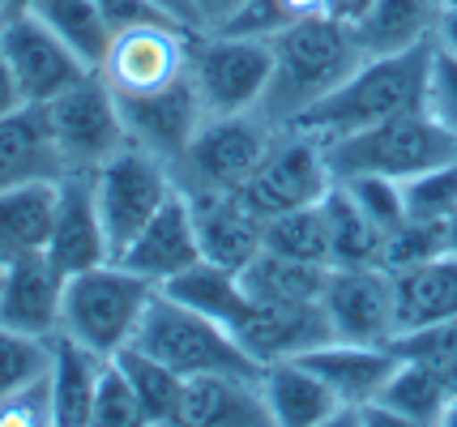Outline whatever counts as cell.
<instances>
[{
    "label": "cell",
    "mask_w": 457,
    "mask_h": 427,
    "mask_svg": "<svg viewBox=\"0 0 457 427\" xmlns=\"http://www.w3.org/2000/svg\"><path fill=\"white\" fill-rule=\"evenodd\" d=\"M159 286L141 278L120 261L81 269L73 278H64V300H60V329L64 338L95 350L103 359H112L116 350L133 342L145 308L154 300Z\"/></svg>",
    "instance_id": "3957f363"
},
{
    "label": "cell",
    "mask_w": 457,
    "mask_h": 427,
    "mask_svg": "<svg viewBox=\"0 0 457 427\" xmlns=\"http://www.w3.org/2000/svg\"><path fill=\"white\" fill-rule=\"evenodd\" d=\"M197 30L179 21H141L112 35V47L99 64V78L116 99H145L188 78Z\"/></svg>",
    "instance_id": "9c48e42d"
},
{
    "label": "cell",
    "mask_w": 457,
    "mask_h": 427,
    "mask_svg": "<svg viewBox=\"0 0 457 427\" xmlns=\"http://www.w3.org/2000/svg\"><path fill=\"white\" fill-rule=\"evenodd\" d=\"M261 393L274 415V427H329L338 398L303 359H278L261 367Z\"/></svg>",
    "instance_id": "d4e9b609"
},
{
    "label": "cell",
    "mask_w": 457,
    "mask_h": 427,
    "mask_svg": "<svg viewBox=\"0 0 457 427\" xmlns=\"http://www.w3.org/2000/svg\"><path fill=\"white\" fill-rule=\"evenodd\" d=\"M13 4H26V0H13Z\"/></svg>",
    "instance_id": "9f6ffc18"
},
{
    "label": "cell",
    "mask_w": 457,
    "mask_h": 427,
    "mask_svg": "<svg viewBox=\"0 0 457 427\" xmlns=\"http://www.w3.org/2000/svg\"><path fill=\"white\" fill-rule=\"evenodd\" d=\"M236 338L265 367L278 364V359H303L308 350L334 342V325H329L320 300H308V304H261Z\"/></svg>",
    "instance_id": "d6986e66"
},
{
    "label": "cell",
    "mask_w": 457,
    "mask_h": 427,
    "mask_svg": "<svg viewBox=\"0 0 457 427\" xmlns=\"http://www.w3.org/2000/svg\"><path fill=\"white\" fill-rule=\"evenodd\" d=\"M244 0H197V13H201V26L205 30H222L227 26V18L236 13Z\"/></svg>",
    "instance_id": "ee69618b"
},
{
    "label": "cell",
    "mask_w": 457,
    "mask_h": 427,
    "mask_svg": "<svg viewBox=\"0 0 457 427\" xmlns=\"http://www.w3.org/2000/svg\"><path fill=\"white\" fill-rule=\"evenodd\" d=\"M372 0H329V18H338V21H355L363 9H368Z\"/></svg>",
    "instance_id": "c3c4849f"
},
{
    "label": "cell",
    "mask_w": 457,
    "mask_h": 427,
    "mask_svg": "<svg viewBox=\"0 0 457 427\" xmlns=\"http://www.w3.org/2000/svg\"><path fill=\"white\" fill-rule=\"evenodd\" d=\"M445 4L440 0H372L355 21L359 47L363 56H398V52H415V47H428L436 43V26Z\"/></svg>",
    "instance_id": "603a6c76"
},
{
    "label": "cell",
    "mask_w": 457,
    "mask_h": 427,
    "mask_svg": "<svg viewBox=\"0 0 457 427\" xmlns=\"http://www.w3.org/2000/svg\"><path fill=\"white\" fill-rule=\"evenodd\" d=\"M120 367H124V376H129V385L137 393L141 402V423L145 427H167V423H179V415H184V381L188 376H179L176 367H167L162 359L154 355H145L141 346H124L112 355Z\"/></svg>",
    "instance_id": "4dcf8cb0"
},
{
    "label": "cell",
    "mask_w": 457,
    "mask_h": 427,
    "mask_svg": "<svg viewBox=\"0 0 457 427\" xmlns=\"http://www.w3.org/2000/svg\"><path fill=\"white\" fill-rule=\"evenodd\" d=\"M120 116H124V133L129 142L150 150L162 163H176L179 154L188 150V142L197 137L201 120H205V107H201L193 82L167 86L159 94H145V99H120Z\"/></svg>",
    "instance_id": "9a60e30c"
},
{
    "label": "cell",
    "mask_w": 457,
    "mask_h": 427,
    "mask_svg": "<svg viewBox=\"0 0 457 427\" xmlns=\"http://www.w3.org/2000/svg\"><path fill=\"white\" fill-rule=\"evenodd\" d=\"M26 9L56 35L69 43L90 69H99L107 47H112V26L103 18L99 0H26Z\"/></svg>",
    "instance_id": "d6a6232c"
},
{
    "label": "cell",
    "mask_w": 457,
    "mask_h": 427,
    "mask_svg": "<svg viewBox=\"0 0 457 427\" xmlns=\"http://www.w3.org/2000/svg\"><path fill=\"white\" fill-rule=\"evenodd\" d=\"M0 274H4V261H0Z\"/></svg>",
    "instance_id": "11a10c76"
},
{
    "label": "cell",
    "mask_w": 457,
    "mask_h": 427,
    "mask_svg": "<svg viewBox=\"0 0 457 427\" xmlns=\"http://www.w3.org/2000/svg\"><path fill=\"white\" fill-rule=\"evenodd\" d=\"M47 116V133L56 145L64 176L69 171H99L107 159H116L129 145L124 133V116H120V99L112 94V86L95 73H86L78 86H69L64 94L39 103Z\"/></svg>",
    "instance_id": "52a82bcc"
},
{
    "label": "cell",
    "mask_w": 457,
    "mask_h": 427,
    "mask_svg": "<svg viewBox=\"0 0 457 427\" xmlns=\"http://www.w3.org/2000/svg\"><path fill=\"white\" fill-rule=\"evenodd\" d=\"M440 427H457V393H449V402H445V415H440Z\"/></svg>",
    "instance_id": "681fc988"
},
{
    "label": "cell",
    "mask_w": 457,
    "mask_h": 427,
    "mask_svg": "<svg viewBox=\"0 0 457 427\" xmlns=\"http://www.w3.org/2000/svg\"><path fill=\"white\" fill-rule=\"evenodd\" d=\"M116 261L124 265V269L141 274V278H150L154 286H162L167 278H176L179 269H188L193 261H201L193 209H188V197H184L179 188L167 197V205H162L159 214L129 240V248L120 252Z\"/></svg>",
    "instance_id": "e0dca14e"
},
{
    "label": "cell",
    "mask_w": 457,
    "mask_h": 427,
    "mask_svg": "<svg viewBox=\"0 0 457 427\" xmlns=\"http://www.w3.org/2000/svg\"><path fill=\"white\" fill-rule=\"evenodd\" d=\"M176 171L171 163L154 159L141 145H124L116 159L95 171V201H99L103 226H107V244H112V261L129 248V240L141 226L159 214L167 197L176 193Z\"/></svg>",
    "instance_id": "30bf717a"
},
{
    "label": "cell",
    "mask_w": 457,
    "mask_h": 427,
    "mask_svg": "<svg viewBox=\"0 0 457 427\" xmlns=\"http://www.w3.org/2000/svg\"><path fill=\"white\" fill-rule=\"evenodd\" d=\"M320 308L334 325L338 342H368L385 346L398 333L394 316V278L385 265L363 269H329L320 286Z\"/></svg>",
    "instance_id": "4fadbf2b"
},
{
    "label": "cell",
    "mask_w": 457,
    "mask_h": 427,
    "mask_svg": "<svg viewBox=\"0 0 457 427\" xmlns=\"http://www.w3.org/2000/svg\"><path fill=\"white\" fill-rule=\"evenodd\" d=\"M159 291H167L171 300L188 304L193 312H201V316L227 325L231 333H239V329L248 325V316L257 312L253 295L239 283V269H227V265L205 261V257L193 261L188 269H179L176 278H167Z\"/></svg>",
    "instance_id": "484cf974"
},
{
    "label": "cell",
    "mask_w": 457,
    "mask_h": 427,
    "mask_svg": "<svg viewBox=\"0 0 457 427\" xmlns=\"http://www.w3.org/2000/svg\"><path fill=\"white\" fill-rule=\"evenodd\" d=\"M52 419V381L43 376L35 385L0 398V427H47Z\"/></svg>",
    "instance_id": "b9f144b4"
},
{
    "label": "cell",
    "mask_w": 457,
    "mask_h": 427,
    "mask_svg": "<svg viewBox=\"0 0 457 427\" xmlns=\"http://www.w3.org/2000/svg\"><path fill=\"white\" fill-rule=\"evenodd\" d=\"M449 248L457 252V209H453V218H449Z\"/></svg>",
    "instance_id": "816d5d0a"
},
{
    "label": "cell",
    "mask_w": 457,
    "mask_h": 427,
    "mask_svg": "<svg viewBox=\"0 0 457 427\" xmlns=\"http://www.w3.org/2000/svg\"><path fill=\"white\" fill-rule=\"evenodd\" d=\"M432 47L436 43L415 47V52H398V56H372V61H363L329 99H320L291 128L317 133L320 142H329V137H346V133L372 128L380 120L419 111L423 107V90H428Z\"/></svg>",
    "instance_id": "7a4b0ae2"
},
{
    "label": "cell",
    "mask_w": 457,
    "mask_h": 427,
    "mask_svg": "<svg viewBox=\"0 0 457 427\" xmlns=\"http://www.w3.org/2000/svg\"><path fill=\"white\" fill-rule=\"evenodd\" d=\"M270 69H274L270 39L205 30L193 39L188 82L197 90L205 116H236V111L261 107V94L270 86Z\"/></svg>",
    "instance_id": "ba28073f"
},
{
    "label": "cell",
    "mask_w": 457,
    "mask_h": 427,
    "mask_svg": "<svg viewBox=\"0 0 457 427\" xmlns=\"http://www.w3.org/2000/svg\"><path fill=\"white\" fill-rule=\"evenodd\" d=\"M406 223H449L457 209V159L398 180Z\"/></svg>",
    "instance_id": "e575fe53"
},
{
    "label": "cell",
    "mask_w": 457,
    "mask_h": 427,
    "mask_svg": "<svg viewBox=\"0 0 457 427\" xmlns=\"http://www.w3.org/2000/svg\"><path fill=\"white\" fill-rule=\"evenodd\" d=\"M103 355L78 346L64 333H52V419L56 427H90V406H95V385L103 372Z\"/></svg>",
    "instance_id": "83f0119b"
},
{
    "label": "cell",
    "mask_w": 457,
    "mask_h": 427,
    "mask_svg": "<svg viewBox=\"0 0 457 427\" xmlns=\"http://www.w3.org/2000/svg\"><path fill=\"white\" fill-rule=\"evenodd\" d=\"M398 359L402 355L389 342L368 346V342H338V338L303 355V364L312 367L320 381L329 385V393L338 398V410H355L377 402L380 389L389 385Z\"/></svg>",
    "instance_id": "ffe728a7"
},
{
    "label": "cell",
    "mask_w": 457,
    "mask_h": 427,
    "mask_svg": "<svg viewBox=\"0 0 457 427\" xmlns=\"http://www.w3.org/2000/svg\"><path fill=\"white\" fill-rule=\"evenodd\" d=\"M377 402L394 410L402 427H440V415L449 402V381L440 367L423 364V359H398Z\"/></svg>",
    "instance_id": "1f68e13d"
},
{
    "label": "cell",
    "mask_w": 457,
    "mask_h": 427,
    "mask_svg": "<svg viewBox=\"0 0 457 427\" xmlns=\"http://www.w3.org/2000/svg\"><path fill=\"white\" fill-rule=\"evenodd\" d=\"M197 226V244L205 261H219L227 269H244L261 252L265 223L236 193H184Z\"/></svg>",
    "instance_id": "44dd1931"
},
{
    "label": "cell",
    "mask_w": 457,
    "mask_h": 427,
    "mask_svg": "<svg viewBox=\"0 0 457 427\" xmlns=\"http://www.w3.org/2000/svg\"><path fill=\"white\" fill-rule=\"evenodd\" d=\"M56 188L60 180L0 188V261H13V257H26V252H47Z\"/></svg>",
    "instance_id": "f1b7e54d"
},
{
    "label": "cell",
    "mask_w": 457,
    "mask_h": 427,
    "mask_svg": "<svg viewBox=\"0 0 457 427\" xmlns=\"http://www.w3.org/2000/svg\"><path fill=\"white\" fill-rule=\"evenodd\" d=\"M394 278V316L398 333L423 325H440L457 316V252H440L406 269H389Z\"/></svg>",
    "instance_id": "7402d4cb"
},
{
    "label": "cell",
    "mask_w": 457,
    "mask_h": 427,
    "mask_svg": "<svg viewBox=\"0 0 457 427\" xmlns=\"http://www.w3.org/2000/svg\"><path fill=\"white\" fill-rule=\"evenodd\" d=\"M351 188V197H355L380 226H385V235L389 231H398L406 223V209H402V188L398 180H385V176H351V180H338Z\"/></svg>",
    "instance_id": "60d3db41"
},
{
    "label": "cell",
    "mask_w": 457,
    "mask_h": 427,
    "mask_svg": "<svg viewBox=\"0 0 457 427\" xmlns=\"http://www.w3.org/2000/svg\"><path fill=\"white\" fill-rule=\"evenodd\" d=\"M270 52H274V69H270V86L261 94L257 111L274 128L299 124L368 61L351 21H338L329 13L270 35Z\"/></svg>",
    "instance_id": "6da1fadb"
},
{
    "label": "cell",
    "mask_w": 457,
    "mask_h": 427,
    "mask_svg": "<svg viewBox=\"0 0 457 427\" xmlns=\"http://www.w3.org/2000/svg\"><path fill=\"white\" fill-rule=\"evenodd\" d=\"M445 381H449V393H457V359L445 367Z\"/></svg>",
    "instance_id": "f907efd6"
},
{
    "label": "cell",
    "mask_w": 457,
    "mask_h": 427,
    "mask_svg": "<svg viewBox=\"0 0 457 427\" xmlns=\"http://www.w3.org/2000/svg\"><path fill=\"white\" fill-rule=\"evenodd\" d=\"M329 265H312V261H295V257H282L274 248H261L253 261L239 269V283L253 295V304H308L320 300V286H325Z\"/></svg>",
    "instance_id": "f546056e"
},
{
    "label": "cell",
    "mask_w": 457,
    "mask_h": 427,
    "mask_svg": "<svg viewBox=\"0 0 457 427\" xmlns=\"http://www.w3.org/2000/svg\"><path fill=\"white\" fill-rule=\"evenodd\" d=\"M162 13L171 21H179V26H188V30H197V35H205V26H201V13H197V0H154Z\"/></svg>",
    "instance_id": "f6af8a7d"
},
{
    "label": "cell",
    "mask_w": 457,
    "mask_h": 427,
    "mask_svg": "<svg viewBox=\"0 0 457 427\" xmlns=\"http://www.w3.org/2000/svg\"><path fill=\"white\" fill-rule=\"evenodd\" d=\"M325 205V226H329V269H363V265H385V226L351 197L346 184H329L320 197Z\"/></svg>",
    "instance_id": "4316f807"
},
{
    "label": "cell",
    "mask_w": 457,
    "mask_h": 427,
    "mask_svg": "<svg viewBox=\"0 0 457 427\" xmlns=\"http://www.w3.org/2000/svg\"><path fill=\"white\" fill-rule=\"evenodd\" d=\"M47 257H52V265L64 278L112 261V244H107V226H103L99 201H95V176L90 171L60 176Z\"/></svg>",
    "instance_id": "5bb4252c"
},
{
    "label": "cell",
    "mask_w": 457,
    "mask_h": 427,
    "mask_svg": "<svg viewBox=\"0 0 457 427\" xmlns=\"http://www.w3.org/2000/svg\"><path fill=\"white\" fill-rule=\"evenodd\" d=\"M60 176H64V163L52 145L39 103H21L18 111L0 116V188L60 180Z\"/></svg>",
    "instance_id": "cb8c5ba5"
},
{
    "label": "cell",
    "mask_w": 457,
    "mask_h": 427,
    "mask_svg": "<svg viewBox=\"0 0 457 427\" xmlns=\"http://www.w3.org/2000/svg\"><path fill=\"white\" fill-rule=\"evenodd\" d=\"M47 367H52V338H35V333L0 325V398L43 381Z\"/></svg>",
    "instance_id": "8d00e7d4"
},
{
    "label": "cell",
    "mask_w": 457,
    "mask_h": 427,
    "mask_svg": "<svg viewBox=\"0 0 457 427\" xmlns=\"http://www.w3.org/2000/svg\"><path fill=\"white\" fill-rule=\"evenodd\" d=\"M436 43L445 47V52H453V56H457V9H445V13H440Z\"/></svg>",
    "instance_id": "7dc6e473"
},
{
    "label": "cell",
    "mask_w": 457,
    "mask_h": 427,
    "mask_svg": "<svg viewBox=\"0 0 457 427\" xmlns=\"http://www.w3.org/2000/svg\"><path fill=\"white\" fill-rule=\"evenodd\" d=\"M449 252V223H402L385 240V269H406Z\"/></svg>",
    "instance_id": "f35d334b"
},
{
    "label": "cell",
    "mask_w": 457,
    "mask_h": 427,
    "mask_svg": "<svg viewBox=\"0 0 457 427\" xmlns=\"http://www.w3.org/2000/svg\"><path fill=\"white\" fill-rule=\"evenodd\" d=\"M0 56L13 69L21 103H47L95 73L69 43H60L26 4H13L0 18Z\"/></svg>",
    "instance_id": "7c38bea8"
},
{
    "label": "cell",
    "mask_w": 457,
    "mask_h": 427,
    "mask_svg": "<svg viewBox=\"0 0 457 427\" xmlns=\"http://www.w3.org/2000/svg\"><path fill=\"white\" fill-rule=\"evenodd\" d=\"M133 346L145 355L176 367L179 376H201V372H261V364L244 350L236 333L210 316L193 312L188 304L171 300L167 291H154V300L141 316Z\"/></svg>",
    "instance_id": "5b68a950"
},
{
    "label": "cell",
    "mask_w": 457,
    "mask_h": 427,
    "mask_svg": "<svg viewBox=\"0 0 457 427\" xmlns=\"http://www.w3.org/2000/svg\"><path fill=\"white\" fill-rule=\"evenodd\" d=\"M423 111L457 137V56L445 47H432V69H428V90H423Z\"/></svg>",
    "instance_id": "ab89813d"
},
{
    "label": "cell",
    "mask_w": 457,
    "mask_h": 427,
    "mask_svg": "<svg viewBox=\"0 0 457 427\" xmlns=\"http://www.w3.org/2000/svg\"><path fill=\"white\" fill-rule=\"evenodd\" d=\"M99 9L107 26H112V35L124 30V26H141V21H171L154 0H99Z\"/></svg>",
    "instance_id": "7bdbcfd3"
},
{
    "label": "cell",
    "mask_w": 457,
    "mask_h": 427,
    "mask_svg": "<svg viewBox=\"0 0 457 427\" xmlns=\"http://www.w3.org/2000/svg\"><path fill=\"white\" fill-rule=\"evenodd\" d=\"M18 107H21V90H18V82H13L9 61L0 56V116H9V111H18Z\"/></svg>",
    "instance_id": "bcb514c9"
},
{
    "label": "cell",
    "mask_w": 457,
    "mask_h": 427,
    "mask_svg": "<svg viewBox=\"0 0 457 427\" xmlns=\"http://www.w3.org/2000/svg\"><path fill=\"white\" fill-rule=\"evenodd\" d=\"M440 4H445V9H457V0H440Z\"/></svg>",
    "instance_id": "db71d44e"
},
{
    "label": "cell",
    "mask_w": 457,
    "mask_h": 427,
    "mask_svg": "<svg viewBox=\"0 0 457 427\" xmlns=\"http://www.w3.org/2000/svg\"><path fill=\"white\" fill-rule=\"evenodd\" d=\"M188 427H274V415L261 393V372H201L184 381Z\"/></svg>",
    "instance_id": "ac0fdd59"
},
{
    "label": "cell",
    "mask_w": 457,
    "mask_h": 427,
    "mask_svg": "<svg viewBox=\"0 0 457 427\" xmlns=\"http://www.w3.org/2000/svg\"><path fill=\"white\" fill-rule=\"evenodd\" d=\"M274 137L278 128L261 111L205 116L188 150L171 163L179 193H239L265 163Z\"/></svg>",
    "instance_id": "8992f818"
},
{
    "label": "cell",
    "mask_w": 457,
    "mask_h": 427,
    "mask_svg": "<svg viewBox=\"0 0 457 427\" xmlns=\"http://www.w3.org/2000/svg\"><path fill=\"white\" fill-rule=\"evenodd\" d=\"M453 159H457V137L445 133L423 107L325 142V163H329L334 180H351V176L411 180L419 171L453 163Z\"/></svg>",
    "instance_id": "277c9868"
},
{
    "label": "cell",
    "mask_w": 457,
    "mask_h": 427,
    "mask_svg": "<svg viewBox=\"0 0 457 427\" xmlns=\"http://www.w3.org/2000/svg\"><path fill=\"white\" fill-rule=\"evenodd\" d=\"M329 13V0H244L236 13L227 18V35H257V39H270L295 21L308 18H325Z\"/></svg>",
    "instance_id": "d590c367"
},
{
    "label": "cell",
    "mask_w": 457,
    "mask_h": 427,
    "mask_svg": "<svg viewBox=\"0 0 457 427\" xmlns=\"http://www.w3.org/2000/svg\"><path fill=\"white\" fill-rule=\"evenodd\" d=\"M90 427H145L141 423V402L124 367L116 359H107L95 385V406H90Z\"/></svg>",
    "instance_id": "74e56055"
},
{
    "label": "cell",
    "mask_w": 457,
    "mask_h": 427,
    "mask_svg": "<svg viewBox=\"0 0 457 427\" xmlns=\"http://www.w3.org/2000/svg\"><path fill=\"white\" fill-rule=\"evenodd\" d=\"M60 300H64V274L47 252H26L4 261L0 274V325L52 338L60 329Z\"/></svg>",
    "instance_id": "2e32d148"
},
{
    "label": "cell",
    "mask_w": 457,
    "mask_h": 427,
    "mask_svg": "<svg viewBox=\"0 0 457 427\" xmlns=\"http://www.w3.org/2000/svg\"><path fill=\"white\" fill-rule=\"evenodd\" d=\"M329 184H334V176H329V163H325V142L317 133L278 128L265 163L253 171V180L244 184L236 197L257 214L261 223H270L274 214L320 201L329 193Z\"/></svg>",
    "instance_id": "8fae6325"
},
{
    "label": "cell",
    "mask_w": 457,
    "mask_h": 427,
    "mask_svg": "<svg viewBox=\"0 0 457 427\" xmlns=\"http://www.w3.org/2000/svg\"><path fill=\"white\" fill-rule=\"evenodd\" d=\"M9 9H13V0H0V18H4V13H9Z\"/></svg>",
    "instance_id": "f5cc1de1"
},
{
    "label": "cell",
    "mask_w": 457,
    "mask_h": 427,
    "mask_svg": "<svg viewBox=\"0 0 457 427\" xmlns=\"http://www.w3.org/2000/svg\"><path fill=\"white\" fill-rule=\"evenodd\" d=\"M265 244L282 257H295V261H312V265H329V226H325V205H299L287 214H274L265 223Z\"/></svg>",
    "instance_id": "836d02e7"
}]
</instances>
